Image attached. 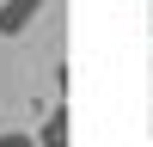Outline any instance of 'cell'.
Returning a JSON list of instances; mask_svg holds the SVG:
<instances>
[{"label":"cell","instance_id":"obj_2","mask_svg":"<svg viewBox=\"0 0 153 147\" xmlns=\"http://www.w3.org/2000/svg\"><path fill=\"white\" fill-rule=\"evenodd\" d=\"M37 147H68V104H55L37 129Z\"/></svg>","mask_w":153,"mask_h":147},{"label":"cell","instance_id":"obj_1","mask_svg":"<svg viewBox=\"0 0 153 147\" xmlns=\"http://www.w3.org/2000/svg\"><path fill=\"white\" fill-rule=\"evenodd\" d=\"M43 6H49V0H6V6H0V37H19Z\"/></svg>","mask_w":153,"mask_h":147}]
</instances>
